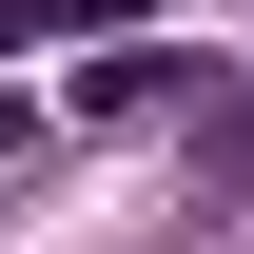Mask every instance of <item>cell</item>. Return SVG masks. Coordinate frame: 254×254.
<instances>
[{"mask_svg":"<svg viewBox=\"0 0 254 254\" xmlns=\"http://www.w3.org/2000/svg\"><path fill=\"white\" fill-rule=\"evenodd\" d=\"M195 157H215V176H235V195H254V98H235V118H215V137H195Z\"/></svg>","mask_w":254,"mask_h":254,"instance_id":"cell-1","label":"cell"},{"mask_svg":"<svg viewBox=\"0 0 254 254\" xmlns=\"http://www.w3.org/2000/svg\"><path fill=\"white\" fill-rule=\"evenodd\" d=\"M20 20H118V0H20Z\"/></svg>","mask_w":254,"mask_h":254,"instance_id":"cell-2","label":"cell"}]
</instances>
